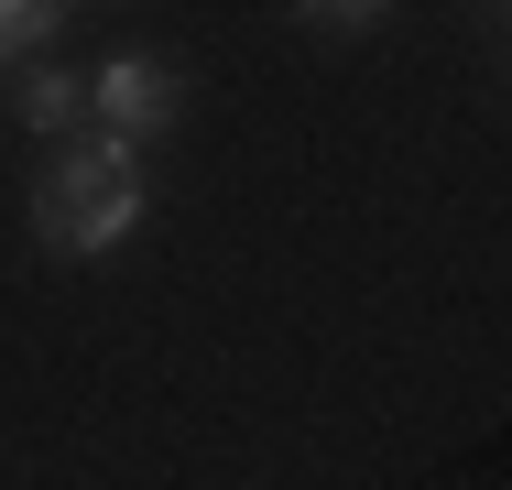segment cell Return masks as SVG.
I'll return each instance as SVG.
<instances>
[{
  "label": "cell",
  "instance_id": "6da1fadb",
  "mask_svg": "<svg viewBox=\"0 0 512 490\" xmlns=\"http://www.w3.org/2000/svg\"><path fill=\"white\" fill-rule=\"evenodd\" d=\"M142 218H153V186H142V153L131 142H77L33 186V240L55 262H109Z\"/></svg>",
  "mask_w": 512,
  "mask_h": 490
},
{
  "label": "cell",
  "instance_id": "7a4b0ae2",
  "mask_svg": "<svg viewBox=\"0 0 512 490\" xmlns=\"http://www.w3.org/2000/svg\"><path fill=\"white\" fill-rule=\"evenodd\" d=\"M175 109H186V77L164 66V55H109L99 77H88V120H99V142H164L175 131Z\"/></svg>",
  "mask_w": 512,
  "mask_h": 490
},
{
  "label": "cell",
  "instance_id": "3957f363",
  "mask_svg": "<svg viewBox=\"0 0 512 490\" xmlns=\"http://www.w3.org/2000/svg\"><path fill=\"white\" fill-rule=\"evenodd\" d=\"M11 109H22V131H44V142H55V131H88V77H66V66H33Z\"/></svg>",
  "mask_w": 512,
  "mask_h": 490
},
{
  "label": "cell",
  "instance_id": "277c9868",
  "mask_svg": "<svg viewBox=\"0 0 512 490\" xmlns=\"http://www.w3.org/2000/svg\"><path fill=\"white\" fill-rule=\"evenodd\" d=\"M55 33H66V0H0V66L33 55V44H55Z\"/></svg>",
  "mask_w": 512,
  "mask_h": 490
},
{
  "label": "cell",
  "instance_id": "5b68a950",
  "mask_svg": "<svg viewBox=\"0 0 512 490\" xmlns=\"http://www.w3.org/2000/svg\"><path fill=\"white\" fill-rule=\"evenodd\" d=\"M295 11H306L316 33H371V22L393 11V0H295Z\"/></svg>",
  "mask_w": 512,
  "mask_h": 490
},
{
  "label": "cell",
  "instance_id": "8992f818",
  "mask_svg": "<svg viewBox=\"0 0 512 490\" xmlns=\"http://www.w3.org/2000/svg\"><path fill=\"white\" fill-rule=\"evenodd\" d=\"M491 11H502V22H512V0H491Z\"/></svg>",
  "mask_w": 512,
  "mask_h": 490
}]
</instances>
